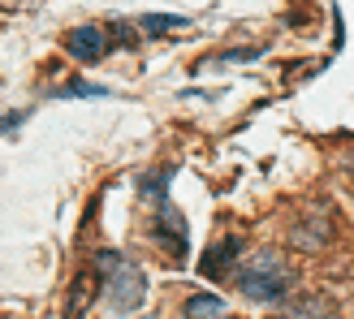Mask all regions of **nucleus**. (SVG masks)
Instances as JSON below:
<instances>
[{"label": "nucleus", "instance_id": "f257e3e1", "mask_svg": "<svg viewBox=\"0 0 354 319\" xmlns=\"http://www.w3.org/2000/svg\"><path fill=\"white\" fill-rule=\"evenodd\" d=\"M95 263H100V272H104V280H100L104 307H113V311H121V315L143 307V298H147V276H143V268H138V263H130L126 255H117V251H100Z\"/></svg>", "mask_w": 354, "mask_h": 319}, {"label": "nucleus", "instance_id": "f03ea898", "mask_svg": "<svg viewBox=\"0 0 354 319\" xmlns=\"http://www.w3.org/2000/svg\"><path fill=\"white\" fill-rule=\"evenodd\" d=\"M234 285L242 289V298H251V302H281V298L290 293V268L272 246H263V251H255L234 272Z\"/></svg>", "mask_w": 354, "mask_h": 319}, {"label": "nucleus", "instance_id": "7ed1b4c3", "mask_svg": "<svg viewBox=\"0 0 354 319\" xmlns=\"http://www.w3.org/2000/svg\"><path fill=\"white\" fill-rule=\"evenodd\" d=\"M151 242L160 246V251H169L177 263L186 259V246H190V229H186V216L177 211L169 199L156 203V220H151Z\"/></svg>", "mask_w": 354, "mask_h": 319}, {"label": "nucleus", "instance_id": "20e7f679", "mask_svg": "<svg viewBox=\"0 0 354 319\" xmlns=\"http://www.w3.org/2000/svg\"><path fill=\"white\" fill-rule=\"evenodd\" d=\"M65 52L74 61H100V57H109L113 52V30L109 26H74L65 35Z\"/></svg>", "mask_w": 354, "mask_h": 319}, {"label": "nucleus", "instance_id": "39448f33", "mask_svg": "<svg viewBox=\"0 0 354 319\" xmlns=\"http://www.w3.org/2000/svg\"><path fill=\"white\" fill-rule=\"evenodd\" d=\"M328 238H333V224H328V216H324L320 207L307 211V216L290 229V242L298 246V251H320V246H324Z\"/></svg>", "mask_w": 354, "mask_h": 319}, {"label": "nucleus", "instance_id": "423d86ee", "mask_svg": "<svg viewBox=\"0 0 354 319\" xmlns=\"http://www.w3.org/2000/svg\"><path fill=\"white\" fill-rule=\"evenodd\" d=\"M234 259H242V238H225V242H216L212 251L199 259V272L207 276V280H216V276H225L229 272V263Z\"/></svg>", "mask_w": 354, "mask_h": 319}, {"label": "nucleus", "instance_id": "0eeeda50", "mask_svg": "<svg viewBox=\"0 0 354 319\" xmlns=\"http://www.w3.org/2000/svg\"><path fill=\"white\" fill-rule=\"evenodd\" d=\"M169 182H173V168H160V173H151V177H138V194L151 203H165L169 199Z\"/></svg>", "mask_w": 354, "mask_h": 319}, {"label": "nucleus", "instance_id": "6e6552de", "mask_svg": "<svg viewBox=\"0 0 354 319\" xmlns=\"http://www.w3.org/2000/svg\"><path fill=\"white\" fill-rule=\"evenodd\" d=\"M52 95H57V99H69V95H74V99H109L113 91H109V86H95V82H65Z\"/></svg>", "mask_w": 354, "mask_h": 319}, {"label": "nucleus", "instance_id": "1a4fd4ad", "mask_svg": "<svg viewBox=\"0 0 354 319\" xmlns=\"http://www.w3.org/2000/svg\"><path fill=\"white\" fill-rule=\"evenodd\" d=\"M182 311L186 315H225V298L221 293H190Z\"/></svg>", "mask_w": 354, "mask_h": 319}, {"label": "nucleus", "instance_id": "9d476101", "mask_svg": "<svg viewBox=\"0 0 354 319\" xmlns=\"http://www.w3.org/2000/svg\"><path fill=\"white\" fill-rule=\"evenodd\" d=\"M263 52H268V44H255V48H229V52H221L216 61H203V69L207 65H246V61H255V57H263Z\"/></svg>", "mask_w": 354, "mask_h": 319}, {"label": "nucleus", "instance_id": "9b49d317", "mask_svg": "<svg viewBox=\"0 0 354 319\" xmlns=\"http://www.w3.org/2000/svg\"><path fill=\"white\" fill-rule=\"evenodd\" d=\"M138 26H143V35H165V30H182V26H186V17H173V13H147Z\"/></svg>", "mask_w": 354, "mask_h": 319}, {"label": "nucleus", "instance_id": "f8f14e48", "mask_svg": "<svg viewBox=\"0 0 354 319\" xmlns=\"http://www.w3.org/2000/svg\"><path fill=\"white\" fill-rule=\"evenodd\" d=\"M86 298H91V276H78V293L69 298V315H78L86 307Z\"/></svg>", "mask_w": 354, "mask_h": 319}, {"label": "nucleus", "instance_id": "ddd939ff", "mask_svg": "<svg viewBox=\"0 0 354 319\" xmlns=\"http://www.w3.org/2000/svg\"><path fill=\"white\" fill-rule=\"evenodd\" d=\"M35 108H17V113H9V117H0V134H9V130H17V126H22V121L30 117Z\"/></svg>", "mask_w": 354, "mask_h": 319}]
</instances>
